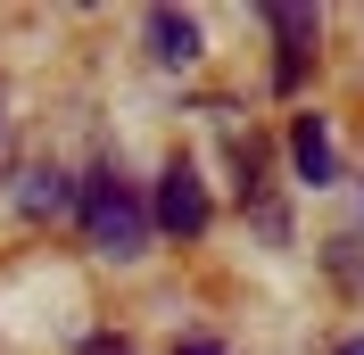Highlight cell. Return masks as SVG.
Returning a JSON list of instances; mask_svg holds the SVG:
<instances>
[{
    "instance_id": "5b68a950",
    "label": "cell",
    "mask_w": 364,
    "mask_h": 355,
    "mask_svg": "<svg viewBox=\"0 0 364 355\" xmlns=\"http://www.w3.org/2000/svg\"><path fill=\"white\" fill-rule=\"evenodd\" d=\"M290 165H298V182H340V157H331V133H323V116H298L290 124Z\"/></svg>"
},
{
    "instance_id": "6da1fadb",
    "label": "cell",
    "mask_w": 364,
    "mask_h": 355,
    "mask_svg": "<svg viewBox=\"0 0 364 355\" xmlns=\"http://www.w3.org/2000/svg\"><path fill=\"white\" fill-rule=\"evenodd\" d=\"M75 207H83V240L100 248V256H116V265L149 256V231H158V223H149V199H141L116 165H100V174L75 190Z\"/></svg>"
},
{
    "instance_id": "ba28073f",
    "label": "cell",
    "mask_w": 364,
    "mask_h": 355,
    "mask_svg": "<svg viewBox=\"0 0 364 355\" xmlns=\"http://www.w3.org/2000/svg\"><path fill=\"white\" fill-rule=\"evenodd\" d=\"M174 355H224V347H215V339H182Z\"/></svg>"
},
{
    "instance_id": "9c48e42d",
    "label": "cell",
    "mask_w": 364,
    "mask_h": 355,
    "mask_svg": "<svg viewBox=\"0 0 364 355\" xmlns=\"http://www.w3.org/2000/svg\"><path fill=\"white\" fill-rule=\"evenodd\" d=\"M340 355H364V331H356V339H340Z\"/></svg>"
},
{
    "instance_id": "7a4b0ae2",
    "label": "cell",
    "mask_w": 364,
    "mask_h": 355,
    "mask_svg": "<svg viewBox=\"0 0 364 355\" xmlns=\"http://www.w3.org/2000/svg\"><path fill=\"white\" fill-rule=\"evenodd\" d=\"M207 182H199V165L191 157H166V174H158V199H149V223L158 231H174V240H199L207 231Z\"/></svg>"
},
{
    "instance_id": "8992f818",
    "label": "cell",
    "mask_w": 364,
    "mask_h": 355,
    "mask_svg": "<svg viewBox=\"0 0 364 355\" xmlns=\"http://www.w3.org/2000/svg\"><path fill=\"white\" fill-rule=\"evenodd\" d=\"M17 207H25V215H58V207H75V190H67L58 165H33V174L17 182Z\"/></svg>"
},
{
    "instance_id": "52a82bcc",
    "label": "cell",
    "mask_w": 364,
    "mask_h": 355,
    "mask_svg": "<svg viewBox=\"0 0 364 355\" xmlns=\"http://www.w3.org/2000/svg\"><path fill=\"white\" fill-rule=\"evenodd\" d=\"M83 355H133V347H124V339H91Z\"/></svg>"
},
{
    "instance_id": "277c9868",
    "label": "cell",
    "mask_w": 364,
    "mask_h": 355,
    "mask_svg": "<svg viewBox=\"0 0 364 355\" xmlns=\"http://www.w3.org/2000/svg\"><path fill=\"white\" fill-rule=\"evenodd\" d=\"M149 58H158V67H191V58H199V17H182V9H149Z\"/></svg>"
},
{
    "instance_id": "3957f363",
    "label": "cell",
    "mask_w": 364,
    "mask_h": 355,
    "mask_svg": "<svg viewBox=\"0 0 364 355\" xmlns=\"http://www.w3.org/2000/svg\"><path fill=\"white\" fill-rule=\"evenodd\" d=\"M265 25H273V42H282V67H273V83L298 91V75H306V50L323 42V17H315V9H265Z\"/></svg>"
}]
</instances>
